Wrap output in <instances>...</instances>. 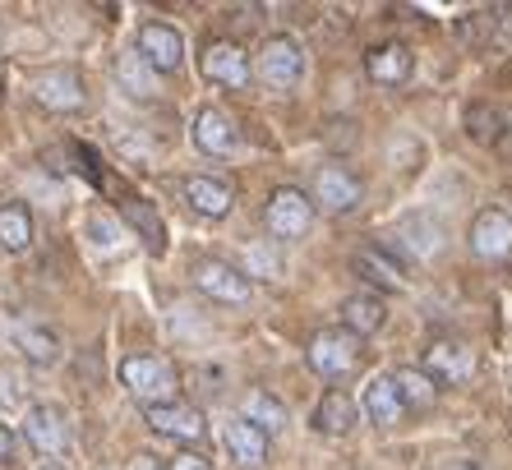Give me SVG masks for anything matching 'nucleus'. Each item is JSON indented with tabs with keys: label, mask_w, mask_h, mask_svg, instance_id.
I'll use <instances>...</instances> for the list:
<instances>
[{
	"label": "nucleus",
	"mask_w": 512,
	"mask_h": 470,
	"mask_svg": "<svg viewBox=\"0 0 512 470\" xmlns=\"http://www.w3.org/2000/svg\"><path fill=\"white\" fill-rule=\"evenodd\" d=\"M120 383H125V392L139 401L143 411H148V406L180 401V374L167 355H148V351L125 355V360H120Z\"/></svg>",
	"instance_id": "obj_1"
},
{
	"label": "nucleus",
	"mask_w": 512,
	"mask_h": 470,
	"mask_svg": "<svg viewBox=\"0 0 512 470\" xmlns=\"http://www.w3.org/2000/svg\"><path fill=\"white\" fill-rule=\"evenodd\" d=\"M28 97L51 116H79L88 106V83L74 65H51L28 79Z\"/></svg>",
	"instance_id": "obj_2"
},
{
	"label": "nucleus",
	"mask_w": 512,
	"mask_h": 470,
	"mask_svg": "<svg viewBox=\"0 0 512 470\" xmlns=\"http://www.w3.org/2000/svg\"><path fill=\"white\" fill-rule=\"evenodd\" d=\"M254 74H259L263 88H273V93H296L300 79H305V47H300L296 37H268L259 47V60L250 65Z\"/></svg>",
	"instance_id": "obj_3"
},
{
	"label": "nucleus",
	"mask_w": 512,
	"mask_h": 470,
	"mask_svg": "<svg viewBox=\"0 0 512 470\" xmlns=\"http://www.w3.org/2000/svg\"><path fill=\"white\" fill-rule=\"evenodd\" d=\"M190 282H194V291L208 295L213 305H250V295H254L250 272L236 268L231 259H194Z\"/></svg>",
	"instance_id": "obj_4"
},
{
	"label": "nucleus",
	"mask_w": 512,
	"mask_h": 470,
	"mask_svg": "<svg viewBox=\"0 0 512 470\" xmlns=\"http://www.w3.org/2000/svg\"><path fill=\"white\" fill-rule=\"evenodd\" d=\"M360 337H351V332L342 328H323L310 337V346H305V360H310L314 374L323 378H346L360 369Z\"/></svg>",
	"instance_id": "obj_5"
},
{
	"label": "nucleus",
	"mask_w": 512,
	"mask_h": 470,
	"mask_svg": "<svg viewBox=\"0 0 512 470\" xmlns=\"http://www.w3.org/2000/svg\"><path fill=\"white\" fill-rule=\"evenodd\" d=\"M360 199H365V185H360V176L351 166L323 162L319 171H314V189H310L314 212L323 208V212H333V217H342V212H356Z\"/></svg>",
	"instance_id": "obj_6"
},
{
	"label": "nucleus",
	"mask_w": 512,
	"mask_h": 470,
	"mask_svg": "<svg viewBox=\"0 0 512 470\" xmlns=\"http://www.w3.org/2000/svg\"><path fill=\"white\" fill-rule=\"evenodd\" d=\"M263 226L273 240H300V235L314 226V203L305 189L282 185L268 194V208H263Z\"/></svg>",
	"instance_id": "obj_7"
},
{
	"label": "nucleus",
	"mask_w": 512,
	"mask_h": 470,
	"mask_svg": "<svg viewBox=\"0 0 512 470\" xmlns=\"http://www.w3.org/2000/svg\"><path fill=\"white\" fill-rule=\"evenodd\" d=\"M134 56L148 65L153 74H180L185 70V37L176 24H162V19H148L134 37Z\"/></svg>",
	"instance_id": "obj_8"
},
{
	"label": "nucleus",
	"mask_w": 512,
	"mask_h": 470,
	"mask_svg": "<svg viewBox=\"0 0 512 470\" xmlns=\"http://www.w3.org/2000/svg\"><path fill=\"white\" fill-rule=\"evenodd\" d=\"M24 443L33 447L37 457H65V452H70V443H74L70 415L60 411V406H51V401L28 406V415H24Z\"/></svg>",
	"instance_id": "obj_9"
},
{
	"label": "nucleus",
	"mask_w": 512,
	"mask_h": 470,
	"mask_svg": "<svg viewBox=\"0 0 512 470\" xmlns=\"http://www.w3.org/2000/svg\"><path fill=\"white\" fill-rule=\"evenodd\" d=\"M143 420H148V429H153V434L171 438V443H185V447H199L203 438H208V415H203L199 406H190V401L148 406V411H143Z\"/></svg>",
	"instance_id": "obj_10"
},
{
	"label": "nucleus",
	"mask_w": 512,
	"mask_h": 470,
	"mask_svg": "<svg viewBox=\"0 0 512 470\" xmlns=\"http://www.w3.org/2000/svg\"><path fill=\"white\" fill-rule=\"evenodd\" d=\"M199 70H203V79L217 83V88H227V93H245L254 83L250 56H245V47H236V42H208L199 56Z\"/></svg>",
	"instance_id": "obj_11"
},
{
	"label": "nucleus",
	"mask_w": 512,
	"mask_h": 470,
	"mask_svg": "<svg viewBox=\"0 0 512 470\" xmlns=\"http://www.w3.org/2000/svg\"><path fill=\"white\" fill-rule=\"evenodd\" d=\"M466 245L485 263L512 259V217L503 208H480L471 217V226H466Z\"/></svg>",
	"instance_id": "obj_12"
},
{
	"label": "nucleus",
	"mask_w": 512,
	"mask_h": 470,
	"mask_svg": "<svg viewBox=\"0 0 512 470\" xmlns=\"http://www.w3.org/2000/svg\"><path fill=\"white\" fill-rule=\"evenodd\" d=\"M425 369L439 388H457V383H471L476 374V351L466 346V341H448V337H434L425 346Z\"/></svg>",
	"instance_id": "obj_13"
},
{
	"label": "nucleus",
	"mask_w": 512,
	"mask_h": 470,
	"mask_svg": "<svg viewBox=\"0 0 512 470\" xmlns=\"http://www.w3.org/2000/svg\"><path fill=\"white\" fill-rule=\"evenodd\" d=\"M194 148L208 157H231L240 148V125L222 111V106H203L199 116H194Z\"/></svg>",
	"instance_id": "obj_14"
},
{
	"label": "nucleus",
	"mask_w": 512,
	"mask_h": 470,
	"mask_svg": "<svg viewBox=\"0 0 512 470\" xmlns=\"http://www.w3.org/2000/svg\"><path fill=\"white\" fill-rule=\"evenodd\" d=\"M356 411H365V420H370L374 429H397V424L406 420V406H402V397H397V388H393V378L388 374H379V378L365 383Z\"/></svg>",
	"instance_id": "obj_15"
},
{
	"label": "nucleus",
	"mask_w": 512,
	"mask_h": 470,
	"mask_svg": "<svg viewBox=\"0 0 512 470\" xmlns=\"http://www.w3.org/2000/svg\"><path fill=\"white\" fill-rule=\"evenodd\" d=\"M222 443H227L231 461H236V466H245V470H263V466H268V452H273V438L259 434V429H254V424H245L240 415H236V420H227Z\"/></svg>",
	"instance_id": "obj_16"
},
{
	"label": "nucleus",
	"mask_w": 512,
	"mask_h": 470,
	"mask_svg": "<svg viewBox=\"0 0 512 470\" xmlns=\"http://www.w3.org/2000/svg\"><path fill=\"white\" fill-rule=\"evenodd\" d=\"M180 194H185L190 212L208 217V222H222V217L236 208V194H231V185H227V180H213V176H190L185 185H180Z\"/></svg>",
	"instance_id": "obj_17"
},
{
	"label": "nucleus",
	"mask_w": 512,
	"mask_h": 470,
	"mask_svg": "<svg viewBox=\"0 0 512 470\" xmlns=\"http://www.w3.org/2000/svg\"><path fill=\"white\" fill-rule=\"evenodd\" d=\"M365 74H370L379 88H402L411 79V51L402 42H379V47L365 51Z\"/></svg>",
	"instance_id": "obj_18"
},
{
	"label": "nucleus",
	"mask_w": 512,
	"mask_h": 470,
	"mask_svg": "<svg viewBox=\"0 0 512 470\" xmlns=\"http://www.w3.org/2000/svg\"><path fill=\"white\" fill-rule=\"evenodd\" d=\"M388 323V305H383V295H346L342 300V332H351V337H374V332Z\"/></svg>",
	"instance_id": "obj_19"
},
{
	"label": "nucleus",
	"mask_w": 512,
	"mask_h": 470,
	"mask_svg": "<svg viewBox=\"0 0 512 470\" xmlns=\"http://www.w3.org/2000/svg\"><path fill=\"white\" fill-rule=\"evenodd\" d=\"M314 429H319L323 438L351 434V429H356V401H351V392H342V388L323 392V401L314 406Z\"/></svg>",
	"instance_id": "obj_20"
},
{
	"label": "nucleus",
	"mask_w": 512,
	"mask_h": 470,
	"mask_svg": "<svg viewBox=\"0 0 512 470\" xmlns=\"http://www.w3.org/2000/svg\"><path fill=\"white\" fill-rule=\"evenodd\" d=\"M0 249L5 254H28L33 249V212L24 199L0 203Z\"/></svg>",
	"instance_id": "obj_21"
},
{
	"label": "nucleus",
	"mask_w": 512,
	"mask_h": 470,
	"mask_svg": "<svg viewBox=\"0 0 512 470\" xmlns=\"http://www.w3.org/2000/svg\"><path fill=\"white\" fill-rule=\"evenodd\" d=\"M240 420L254 424L259 434H282L286 429V406L273 397V392H263V388H250L245 392V401H240Z\"/></svg>",
	"instance_id": "obj_22"
},
{
	"label": "nucleus",
	"mask_w": 512,
	"mask_h": 470,
	"mask_svg": "<svg viewBox=\"0 0 512 470\" xmlns=\"http://www.w3.org/2000/svg\"><path fill=\"white\" fill-rule=\"evenodd\" d=\"M388 378H393V388H397V397H402L406 411H429V406L439 401V383H434L425 369L402 365V369H393Z\"/></svg>",
	"instance_id": "obj_23"
},
{
	"label": "nucleus",
	"mask_w": 512,
	"mask_h": 470,
	"mask_svg": "<svg viewBox=\"0 0 512 470\" xmlns=\"http://www.w3.org/2000/svg\"><path fill=\"white\" fill-rule=\"evenodd\" d=\"M120 217H125V222L143 235V245L153 249V254H162V249H167V226H162V217H157V212L148 208L143 199H125V203H120Z\"/></svg>",
	"instance_id": "obj_24"
},
{
	"label": "nucleus",
	"mask_w": 512,
	"mask_h": 470,
	"mask_svg": "<svg viewBox=\"0 0 512 470\" xmlns=\"http://www.w3.org/2000/svg\"><path fill=\"white\" fill-rule=\"evenodd\" d=\"M14 341H19V351L28 355V365H56V360H60V337L51 328L24 323V328L14 332Z\"/></svg>",
	"instance_id": "obj_25"
},
{
	"label": "nucleus",
	"mask_w": 512,
	"mask_h": 470,
	"mask_svg": "<svg viewBox=\"0 0 512 470\" xmlns=\"http://www.w3.org/2000/svg\"><path fill=\"white\" fill-rule=\"evenodd\" d=\"M351 268H356L370 286H383V291H402V268L383 259L379 249H360L356 259H351Z\"/></svg>",
	"instance_id": "obj_26"
},
{
	"label": "nucleus",
	"mask_w": 512,
	"mask_h": 470,
	"mask_svg": "<svg viewBox=\"0 0 512 470\" xmlns=\"http://www.w3.org/2000/svg\"><path fill=\"white\" fill-rule=\"evenodd\" d=\"M116 79H120V88H125L130 97H153L157 93V74L148 70V65H143L134 51L116 60Z\"/></svg>",
	"instance_id": "obj_27"
},
{
	"label": "nucleus",
	"mask_w": 512,
	"mask_h": 470,
	"mask_svg": "<svg viewBox=\"0 0 512 470\" xmlns=\"http://www.w3.org/2000/svg\"><path fill=\"white\" fill-rule=\"evenodd\" d=\"M466 130L476 143H499L503 139V116L499 111H489V106H471L466 111Z\"/></svg>",
	"instance_id": "obj_28"
},
{
	"label": "nucleus",
	"mask_w": 512,
	"mask_h": 470,
	"mask_svg": "<svg viewBox=\"0 0 512 470\" xmlns=\"http://www.w3.org/2000/svg\"><path fill=\"white\" fill-rule=\"evenodd\" d=\"M14 457H19V434L10 424H0V466H14Z\"/></svg>",
	"instance_id": "obj_29"
},
{
	"label": "nucleus",
	"mask_w": 512,
	"mask_h": 470,
	"mask_svg": "<svg viewBox=\"0 0 512 470\" xmlns=\"http://www.w3.org/2000/svg\"><path fill=\"white\" fill-rule=\"evenodd\" d=\"M167 470H213V461H208V457H199V452H180V457L171 461Z\"/></svg>",
	"instance_id": "obj_30"
},
{
	"label": "nucleus",
	"mask_w": 512,
	"mask_h": 470,
	"mask_svg": "<svg viewBox=\"0 0 512 470\" xmlns=\"http://www.w3.org/2000/svg\"><path fill=\"white\" fill-rule=\"evenodd\" d=\"M130 470H167V466H162L157 457H148V452H139V457L130 461Z\"/></svg>",
	"instance_id": "obj_31"
},
{
	"label": "nucleus",
	"mask_w": 512,
	"mask_h": 470,
	"mask_svg": "<svg viewBox=\"0 0 512 470\" xmlns=\"http://www.w3.org/2000/svg\"><path fill=\"white\" fill-rule=\"evenodd\" d=\"M443 470H476V466H471V461H448Z\"/></svg>",
	"instance_id": "obj_32"
},
{
	"label": "nucleus",
	"mask_w": 512,
	"mask_h": 470,
	"mask_svg": "<svg viewBox=\"0 0 512 470\" xmlns=\"http://www.w3.org/2000/svg\"><path fill=\"white\" fill-rule=\"evenodd\" d=\"M0 102H5V83H0Z\"/></svg>",
	"instance_id": "obj_33"
},
{
	"label": "nucleus",
	"mask_w": 512,
	"mask_h": 470,
	"mask_svg": "<svg viewBox=\"0 0 512 470\" xmlns=\"http://www.w3.org/2000/svg\"><path fill=\"white\" fill-rule=\"evenodd\" d=\"M42 470H65V466H42Z\"/></svg>",
	"instance_id": "obj_34"
}]
</instances>
